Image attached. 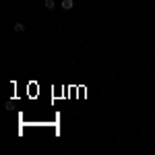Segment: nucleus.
Here are the masks:
<instances>
[{"label":"nucleus","instance_id":"nucleus-1","mask_svg":"<svg viewBox=\"0 0 155 155\" xmlns=\"http://www.w3.org/2000/svg\"><path fill=\"white\" fill-rule=\"evenodd\" d=\"M72 4H74L72 0H62V8H64V11H71V8H72Z\"/></svg>","mask_w":155,"mask_h":155},{"label":"nucleus","instance_id":"nucleus-2","mask_svg":"<svg viewBox=\"0 0 155 155\" xmlns=\"http://www.w3.org/2000/svg\"><path fill=\"white\" fill-rule=\"evenodd\" d=\"M15 31H17V33H23V31H25V25L23 23H17V25H15Z\"/></svg>","mask_w":155,"mask_h":155},{"label":"nucleus","instance_id":"nucleus-3","mask_svg":"<svg viewBox=\"0 0 155 155\" xmlns=\"http://www.w3.org/2000/svg\"><path fill=\"white\" fill-rule=\"evenodd\" d=\"M54 6H56V2H54V0H46V8H50V11H52Z\"/></svg>","mask_w":155,"mask_h":155}]
</instances>
